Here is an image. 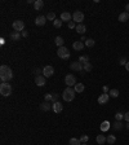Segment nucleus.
<instances>
[{
	"label": "nucleus",
	"mask_w": 129,
	"mask_h": 145,
	"mask_svg": "<svg viewBox=\"0 0 129 145\" xmlns=\"http://www.w3.org/2000/svg\"><path fill=\"white\" fill-rule=\"evenodd\" d=\"M13 78V71L8 65H1L0 66V79L3 83H8Z\"/></svg>",
	"instance_id": "nucleus-1"
},
{
	"label": "nucleus",
	"mask_w": 129,
	"mask_h": 145,
	"mask_svg": "<svg viewBox=\"0 0 129 145\" xmlns=\"http://www.w3.org/2000/svg\"><path fill=\"white\" fill-rule=\"evenodd\" d=\"M75 93L76 92H75V89L72 87H67L63 91V93H62V97H63V100L66 103H71L75 99Z\"/></svg>",
	"instance_id": "nucleus-2"
},
{
	"label": "nucleus",
	"mask_w": 129,
	"mask_h": 145,
	"mask_svg": "<svg viewBox=\"0 0 129 145\" xmlns=\"http://www.w3.org/2000/svg\"><path fill=\"white\" fill-rule=\"evenodd\" d=\"M0 93L3 96H10L12 95V87L9 83H1L0 84Z\"/></svg>",
	"instance_id": "nucleus-3"
},
{
	"label": "nucleus",
	"mask_w": 129,
	"mask_h": 145,
	"mask_svg": "<svg viewBox=\"0 0 129 145\" xmlns=\"http://www.w3.org/2000/svg\"><path fill=\"white\" fill-rule=\"evenodd\" d=\"M57 55H58V57H60V58H62V60H68V58H70V51H68L66 47H61V48H58Z\"/></svg>",
	"instance_id": "nucleus-4"
},
{
	"label": "nucleus",
	"mask_w": 129,
	"mask_h": 145,
	"mask_svg": "<svg viewBox=\"0 0 129 145\" xmlns=\"http://www.w3.org/2000/svg\"><path fill=\"white\" fill-rule=\"evenodd\" d=\"M72 21L76 22V23H83V21H84V13L80 12V10H75L74 14H72Z\"/></svg>",
	"instance_id": "nucleus-5"
},
{
	"label": "nucleus",
	"mask_w": 129,
	"mask_h": 145,
	"mask_svg": "<svg viewBox=\"0 0 129 145\" xmlns=\"http://www.w3.org/2000/svg\"><path fill=\"white\" fill-rule=\"evenodd\" d=\"M64 83H66V85L67 87H75V84H76V78L72 75V74H67L66 77H64Z\"/></svg>",
	"instance_id": "nucleus-6"
},
{
	"label": "nucleus",
	"mask_w": 129,
	"mask_h": 145,
	"mask_svg": "<svg viewBox=\"0 0 129 145\" xmlns=\"http://www.w3.org/2000/svg\"><path fill=\"white\" fill-rule=\"evenodd\" d=\"M70 69H71L72 71H79V73H83V71H84L83 63H80L79 61L71 62V63H70Z\"/></svg>",
	"instance_id": "nucleus-7"
},
{
	"label": "nucleus",
	"mask_w": 129,
	"mask_h": 145,
	"mask_svg": "<svg viewBox=\"0 0 129 145\" xmlns=\"http://www.w3.org/2000/svg\"><path fill=\"white\" fill-rule=\"evenodd\" d=\"M13 30L14 31H18V33H21V31H23V29H25V22L21 20H17L13 22Z\"/></svg>",
	"instance_id": "nucleus-8"
},
{
	"label": "nucleus",
	"mask_w": 129,
	"mask_h": 145,
	"mask_svg": "<svg viewBox=\"0 0 129 145\" xmlns=\"http://www.w3.org/2000/svg\"><path fill=\"white\" fill-rule=\"evenodd\" d=\"M53 74H54V67L53 66L48 65L43 69V75L45 78H50V77H53Z\"/></svg>",
	"instance_id": "nucleus-9"
},
{
	"label": "nucleus",
	"mask_w": 129,
	"mask_h": 145,
	"mask_svg": "<svg viewBox=\"0 0 129 145\" xmlns=\"http://www.w3.org/2000/svg\"><path fill=\"white\" fill-rule=\"evenodd\" d=\"M52 110H53L56 114H60V113L63 110V105L60 103V101H57V103L52 104Z\"/></svg>",
	"instance_id": "nucleus-10"
},
{
	"label": "nucleus",
	"mask_w": 129,
	"mask_h": 145,
	"mask_svg": "<svg viewBox=\"0 0 129 145\" xmlns=\"http://www.w3.org/2000/svg\"><path fill=\"white\" fill-rule=\"evenodd\" d=\"M45 22H46V17L45 16H38L35 18V25L36 26H44Z\"/></svg>",
	"instance_id": "nucleus-11"
},
{
	"label": "nucleus",
	"mask_w": 129,
	"mask_h": 145,
	"mask_svg": "<svg viewBox=\"0 0 129 145\" xmlns=\"http://www.w3.org/2000/svg\"><path fill=\"white\" fill-rule=\"evenodd\" d=\"M35 84L39 85V87H43L44 84H45V77H44V75H38V77H35Z\"/></svg>",
	"instance_id": "nucleus-12"
},
{
	"label": "nucleus",
	"mask_w": 129,
	"mask_h": 145,
	"mask_svg": "<svg viewBox=\"0 0 129 145\" xmlns=\"http://www.w3.org/2000/svg\"><path fill=\"white\" fill-rule=\"evenodd\" d=\"M85 47V44L83 43V41H80V40H78V41H74V44H72V48L75 49V51H81L83 48Z\"/></svg>",
	"instance_id": "nucleus-13"
},
{
	"label": "nucleus",
	"mask_w": 129,
	"mask_h": 145,
	"mask_svg": "<svg viewBox=\"0 0 129 145\" xmlns=\"http://www.w3.org/2000/svg\"><path fill=\"white\" fill-rule=\"evenodd\" d=\"M108 99H110V95H108V93H101V96L98 97V104L103 105V104H106L108 101Z\"/></svg>",
	"instance_id": "nucleus-14"
},
{
	"label": "nucleus",
	"mask_w": 129,
	"mask_h": 145,
	"mask_svg": "<svg viewBox=\"0 0 129 145\" xmlns=\"http://www.w3.org/2000/svg\"><path fill=\"white\" fill-rule=\"evenodd\" d=\"M21 33H18V31H12L10 34H9V38L12 39L13 41H18L21 39Z\"/></svg>",
	"instance_id": "nucleus-15"
},
{
	"label": "nucleus",
	"mask_w": 129,
	"mask_h": 145,
	"mask_svg": "<svg viewBox=\"0 0 129 145\" xmlns=\"http://www.w3.org/2000/svg\"><path fill=\"white\" fill-rule=\"evenodd\" d=\"M71 20H72V14H71L70 12H63V13H61V21H62V22H63V21L70 22Z\"/></svg>",
	"instance_id": "nucleus-16"
},
{
	"label": "nucleus",
	"mask_w": 129,
	"mask_h": 145,
	"mask_svg": "<svg viewBox=\"0 0 129 145\" xmlns=\"http://www.w3.org/2000/svg\"><path fill=\"white\" fill-rule=\"evenodd\" d=\"M110 127H111V123L108 122V121H103L101 126H99V128H101V131L102 132H107L108 130H110Z\"/></svg>",
	"instance_id": "nucleus-17"
},
{
	"label": "nucleus",
	"mask_w": 129,
	"mask_h": 145,
	"mask_svg": "<svg viewBox=\"0 0 129 145\" xmlns=\"http://www.w3.org/2000/svg\"><path fill=\"white\" fill-rule=\"evenodd\" d=\"M75 30H76V33H79V34H81V35H83V34H85L86 27H85V25H84V23H78Z\"/></svg>",
	"instance_id": "nucleus-18"
},
{
	"label": "nucleus",
	"mask_w": 129,
	"mask_h": 145,
	"mask_svg": "<svg viewBox=\"0 0 129 145\" xmlns=\"http://www.w3.org/2000/svg\"><path fill=\"white\" fill-rule=\"evenodd\" d=\"M50 109H52V105H50V103L44 101V103L40 104V110H42V111H49Z\"/></svg>",
	"instance_id": "nucleus-19"
},
{
	"label": "nucleus",
	"mask_w": 129,
	"mask_h": 145,
	"mask_svg": "<svg viewBox=\"0 0 129 145\" xmlns=\"http://www.w3.org/2000/svg\"><path fill=\"white\" fill-rule=\"evenodd\" d=\"M43 7H44L43 0H35V3H34V8H35V10H42Z\"/></svg>",
	"instance_id": "nucleus-20"
},
{
	"label": "nucleus",
	"mask_w": 129,
	"mask_h": 145,
	"mask_svg": "<svg viewBox=\"0 0 129 145\" xmlns=\"http://www.w3.org/2000/svg\"><path fill=\"white\" fill-rule=\"evenodd\" d=\"M96 141L98 143L99 145L105 144L106 141H107V137L105 136V135H97V137H96Z\"/></svg>",
	"instance_id": "nucleus-21"
},
{
	"label": "nucleus",
	"mask_w": 129,
	"mask_h": 145,
	"mask_svg": "<svg viewBox=\"0 0 129 145\" xmlns=\"http://www.w3.org/2000/svg\"><path fill=\"white\" fill-rule=\"evenodd\" d=\"M84 88H85V87H84V84H83V83H76V84H75V87H74V89H75V92H76V93H81V92L84 91Z\"/></svg>",
	"instance_id": "nucleus-22"
},
{
	"label": "nucleus",
	"mask_w": 129,
	"mask_h": 145,
	"mask_svg": "<svg viewBox=\"0 0 129 145\" xmlns=\"http://www.w3.org/2000/svg\"><path fill=\"white\" fill-rule=\"evenodd\" d=\"M128 20H129L128 12H123V13L119 14V21H120V22H125V21H128Z\"/></svg>",
	"instance_id": "nucleus-23"
},
{
	"label": "nucleus",
	"mask_w": 129,
	"mask_h": 145,
	"mask_svg": "<svg viewBox=\"0 0 129 145\" xmlns=\"http://www.w3.org/2000/svg\"><path fill=\"white\" fill-rule=\"evenodd\" d=\"M54 43H56V45L58 47V48H61V47H63V38H61V36H57L56 39H54Z\"/></svg>",
	"instance_id": "nucleus-24"
},
{
	"label": "nucleus",
	"mask_w": 129,
	"mask_h": 145,
	"mask_svg": "<svg viewBox=\"0 0 129 145\" xmlns=\"http://www.w3.org/2000/svg\"><path fill=\"white\" fill-rule=\"evenodd\" d=\"M108 95L111 96V97H114V99H116L118 96H119V89H110V92H108Z\"/></svg>",
	"instance_id": "nucleus-25"
},
{
	"label": "nucleus",
	"mask_w": 129,
	"mask_h": 145,
	"mask_svg": "<svg viewBox=\"0 0 129 145\" xmlns=\"http://www.w3.org/2000/svg\"><path fill=\"white\" fill-rule=\"evenodd\" d=\"M70 145H81V143H80V139L71 137V139H70Z\"/></svg>",
	"instance_id": "nucleus-26"
},
{
	"label": "nucleus",
	"mask_w": 129,
	"mask_h": 145,
	"mask_svg": "<svg viewBox=\"0 0 129 145\" xmlns=\"http://www.w3.org/2000/svg\"><path fill=\"white\" fill-rule=\"evenodd\" d=\"M78 61L80 62V63H83V65H84V63H86V62H89V57H88L86 55H85V56H80Z\"/></svg>",
	"instance_id": "nucleus-27"
},
{
	"label": "nucleus",
	"mask_w": 129,
	"mask_h": 145,
	"mask_svg": "<svg viewBox=\"0 0 129 145\" xmlns=\"http://www.w3.org/2000/svg\"><path fill=\"white\" fill-rule=\"evenodd\" d=\"M112 127H114V130H116V131H119V130H121V127H123V124H121V122H119V121H115V123L112 124Z\"/></svg>",
	"instance_id": "nucleus-28"
},
{
	"label": "nucleus",
	"mask_w": 129,
	"mask_h": 145,
	"mask_svg": "<svg viewBox=\"0 0 129 145\" xmlns=\"http://www.w3.org/2000/svg\"><path fill=\"white\" fill-rule=\"evenodd\" d=\"M115 141H116V137L114 136V135H108L107 136V143L110 145H112V144H115Z\"/></svg>",
	"instance_id": "nucleus-29"
},
{
	"label": "nucleus",
	"mask_w": 129,
	"mask_h": 145,
	"mask_svg": "<svg viewBox=\"0 0 129 145\" xmlns=\"http://www.w3.org/2000/svg\"><path fill=\"white\" fill-rule=\"evenodd\" d=\"M123 119H124V114H123V113H120V111H119V113H116V114H115V121L121 122Z\"/></svg>",
	"instance_id": "nucleus-30"
},
{
	"label": "nucleus",
	"mask_w": 129,
	"mask_h": 145,
	"mask_svg": "<svg viewBox=\"0 0 129 145\" xmlns=\"http://www.w3.org/2000/svg\"><path fill=\"white\" fill-rule=\"evenodd\" d=\"M46 20L54 21V20H56V13H54V12H49V13L46 14Z\"/></svg>",
	"instance_id": "nucleus-31"
},
{
	"label": "nucleus",
	"mask_w": 129,
	"mask_h": 145,
	"mask_svg": "<svg viewBox=\"0 0 129 145\" xmlns=\"http://www.w3.org/2000/svg\"><path fill=\"white\" fill-rule=\"evenodd\" d=\"M83 67H84V71H90L92 69H93V66H92V63L90 62H86L83 65Z\"/></svg>",
	"instance_id": "nucleus-32"
},
{
	"label": "nucleus",
	"mask_w": 129,
	"mask_h": 145,
	"mask_svg": "<svg viewBox=\"0 0 129 145\" xmlns=\"http://www.w3.org/2000/svg\"><path fill=\"white\" fill-rule=\"evenodd\" d=\"M62 23H63V22H62L61 20H54V21H53V25H54V27H56V29H60V27L62 26Z\"/></svg>",
	"instance_id": "nucleus-33"
},
{
	"label": "nucleus",
	"mask_w": 129,
	"mask_h": 145,
	"mask_svg": "<svg viewBox=\"0 0 129 145\" xmlns=\"http://www.w3.org/2000/svg\"><path fill=\"white\" fill-rule=\"evenodd\" d=\"M84 44H85L86 47H89V48H92V47L94 45V40L89 38V39H86V40H85V43H84Z\"/></svg>",
	"instance_id": "nucleus-34"
},
{
	"label": "nucleus",
	"mask_w": 129,
	"mask_h": 145,
	"mask_svg": "<svg viewBox=\"0 0 129 145\" xmlns=\"http://www.w3.org/2000/svg\"><path fill=\"white\" fill-rule=\"evenodd\" d=\"M89 140V136L88 135H83V136H80V143L81 144H86V141Z\"/></svg>",
	"instance_id": "nucleus-35"
},
{
	"label": "nucleus",
	"mask_w": 129,
	"mask_h": 145,
	"mask_svg": "<svg viewBox=\"0 0 129 145\" xmlns=\"http://www.w3.org/2000/svg\"><path fill=\"white\" fill-rule=\"evenodd\" d=\"M44 99H45V101H48V103H52V99H53V93H46Z\"/></svg>",
	"instance_id": "nucleus-36"
},
{
	"label": "nucleus",
	"mask_w": 129,
	"mask_h": 145,
	"mask_svg": "<svg viewBox=\"0 0 129 145\" xmlns=\"http://www.w3.org/2000/svg\"><path fill=\"white\" fill-rule=\"evenodd\" d=\"M76 22H74V21H70L68 22V29H76Z\"/></svg>",
	"instance_id": "nucleus-37"
},
{
	"label": "nucleus",
	"mask_w": 129,
	"mask_h": 145,
	"mask_svg": "<svg viewBox=\"0 0 129 145\" xmlns=\"http://www.w3.org/2000/svg\"><path fill=\"white\" fill-rule=\"evenodd\" d=\"M58 101V93H53V99H52V104Z\"/></svg>",
	"instance_id": "nucleus-38"
},
{
	"label": "nucleus",
	"mask_w": 129,
	"mask_h": 145,
	"mask_svg": "<svg viewBox=\"0 0 129 145\" xmlns=\"http://www.w3.org/2000/svg\"><path fill=\"white\" fill-rule=\"evenodd\" d=\"M40 73H43V70H42L40 67H39V69H35V74H36V77L40 75Z\"/></svg>",
	"instance_id": "nucleus-39"
},
{
	"label": "nucleus",
	"mask_w": 129,
	"mask_h": 145,
	"mask_svg": "<svg viewBox=\"0 0 129 145\" xmlns=\"http://www.w3.org/2000/svg\"><path fill=\"white\" fill-rule=\"evenodd\" d=\"M124 119H125L127 122H129V111H127V113H124Z\"/></svg>",
	"instance_id": "nucleus-40"
},
{
	"label": "nucleus",
	"mask_w": 129,
	"mask_h": 145,
	"mask_svg": "<svg viewBox=\"0 0 129 145\" xmlns=\"http://www.w3.org/2000/svg\"><path fill=\"white\" fill-rule=\"evenodd\" d=\"M127 58H124V57H123V58H121V60H120V65H127Z\"/></svg>",
	"instance_id": "nucleus-41"
},
{
	"label": "nucleus",
	"mask_w": 129,
	"mask_h": 145,
	"mask_svg": "<svg viewBox=\"0 0 129 145\" xmlns=\"http://www.w3.org/2000/svg\"><path fill=\"white\" fill-rule=\"evenodd\" d=\"M21 35H22V36H23V38H27V36H28V33L23 30V31H22V33H21Z\"/></svg>",
	"instance_id": "nucleus-42"
},
{
	"label": "nucleus",
	"mask_w": 129,
	"mask_h": 145,
	"mask_svg": "<svg viewBox=\"0 0 129 145\" xmlns=\"http://www.w3.org/2000/svg\"><path fill=\"white\" fill-rule=\"evenodd\" d=\"M102 89H103V93H108V92H110V89H108L107 85H105V87H103Z\"/></svg>",
	"instance_id": "nucleus-43"
},
{
	"label": "nucleus",
	"mask_w": 129,
	"mask_h": 145,
	"mask_svg": "<svg viewBox=\"0 0 129 145\" xmlns=\"http://www.w3.org/2000/svg\"><path fill=\"white\" fill-rule=\"evenodd\" d=\"M85 40H86V38H85V36H84V35H83V36L80 38V41H85Z\"/></svg>",
	"instance_id": "nucleus-44"
},
{
	"label": "nucleus",
	"mask_w": 129,
	"mask_h": 145,
	"mask_svg": "<svg viewBox=\"0 0 129 145\" xmlns=\"http://www.w3.org/2000/svg\"><path fill=\"white\" fill-rule=\"evenodd\" d=\"M125 12H128V13H129V4L125 5Z\"/></svg>",
	"instance_id": "nucleus-45"
},
{
	"label": "nucleus",
	"mask_w": 129,
	"mask_h": 145,
	"mask_svg": "<svg viewBox=\"0 0 129 145\" xmlns=\"http://www.w3.org/2000/svg\"><path fill=\"white\" fill-rule=\"evenodd\" d=\"M125 69H127V71H129V61L127 62V65H125Z\"/></svg>",
	"instance_id": "nucleus-46"
},
{
	"label": "nucleus",
	"mask_w": 129,
	"mask_h": 145,
	"mask_svg": "<svg viewBox=\"0 0 129 145\" xmlns=\"http://www.w3.org/2000/svg\"><path fill=\"white\" fill-rule=\"evenodd\" d=\"M35 1H32V0H27V4H34Z\"/></svg>",
	"instance_id": "nucleus-47"
},
{
	"label": "nucleus",
	"mask_w": 129,
	"mask_h": 145,
	"mask_svg": "<svg viewBox=\"0 0 129 145\" xmlns=\"http://www.w3.org/2000/svg\"><path fill=\"white\" fill-rule=\"evenodd\" d=\"M127 128H128V130H129V122H128V124H127Z\"/></svg>",
	"instance_id": "nucleus-48"
},
{
	"label": "nucleus",
	"mask_w": 129,
	"mask_h": 145,
	"mask_svg": "<svg viewBox=\"0 0 129 145\" xmlns=\"http://www.w3.org/2000/svg\"><path fill=\"white\" fill-rule=\"evenodd\" d=\"M81 145H86V144H81Z\"/></svg>",
	"instance_id": "nucleus-49"
}]
</instances>
